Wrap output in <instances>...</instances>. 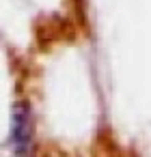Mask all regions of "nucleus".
<instances>
[{
  "label": "nucleus",
  "instance_id": "1",
  "mask_svg": "<svg viewBox=\"0 0 151 157\" xmlns=\"http://www.w3.org/2000/svg\"><path fill=\"white\" fill-rule=\"evenodd\" d=\"M30 140H33V133H30L28 110H15V114H13V129H11L13 148L18 153H26V151H30Z\"/></svg>",
  "mask_w": 151,
  "mask_h": 157
}]
</instances>
